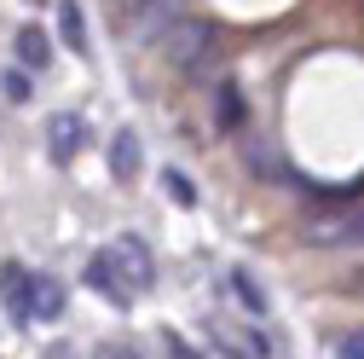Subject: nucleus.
Masks as SVG:
<instances>
[{"mask_svg":"<svg viewBox=\"0 0 364 359\" xmlns=\"http://www.w3.org/2000/svg\"><path fill=\"white\" fill-rule=\"evenodd\" d=\"M312 249H364V203H324L301 220Z\"/></svg>","mask_w":364,"mask_h":359,"instance_id":"f257e3e1","label":"nucleus"},{"mask_svg":"<svg viewBox=\"0 0 364 359\" xmlns=\"http://www.w3.org/2000/svg\"><path fill=\"white\" fill-rule=\"evenodd\" d=\"M214 47V24L208 18H173L162 35H156V53L173 64V70H197Z\"/></svg>","mask_w":364,"mask_h":359,"instance_id":"f03ea898","label":"nucleus"},{"mask_svg":"<svg viewBox=\"0 0 364 359\" xmlns=\"http://www.w3.org/2000/svg\"><path fill=\"white\" fill-rule=\"evenodd\" d=\"M127 273H122V261H116V249H99L93 261H87V284H93L110 307H127L133 301V284H122Z\"/></svg>","mask_w":364,"mask_h":359,"instance_id":"7ed1b4c3","label":"nucleus"},{"mask_svg":"<svg viewBox=\"0 0 364 359\" xmlns=\"http://www.w3.org/2000/svg\"><path fill=\"white\" fill-rule=\"evenodd\" d=\"M116 261H122V273H127V284H133V296H139V290H151V284H156V261H151V249H145V238H133V232H122V238H116Z\"/></svg>","mask_w":364,"mask_h":359,"instance_id":"20e7f679","label":"nucleus"},{"mask_svg":"<svg viewBox=\"0 0 364 359\" xmlns=\"http://www.w3.org/2000/svg\"><path fill=\"white\" fill-rule=\"evenodd\" d=\"M47 140H53V145H47V151H53V162H70V157L87 145V122H81L75 110H58V116L47 122Z\"/></svg>","mask_w":364,"mask_h":359,"instance_id":"39448f33","label":"nucleus"},{"mask_svg":"<svg viewBox=\"0 0 364 359\" xmlns=\"http://www.w3.org/2000/svg\"><path fill=\"white\" fill-rule=\"evenodd\" d=\"M0 301H6L12 325H29V319H35V313H29V273H23L18 261L0 266Z\"/></svg>","mask_w":364,"mask_h":359,"instance_id":"423d86ee","label":"nucleus"},{"mask_svg":"<svg viewBox=\"0 0 364 359\" xmlns=\"http://www.w3.org/2000/svg\"><path fill=\"white\" fill-rule=\"evenodd\" d=\"M243 162H249L260 180H278V186H289V162H284L278 140H249V145H243Z\"/></svg>","mask_w":364,"mask_h":359,"instance_id":"0eeeda50","label":"nucleus"},{"mask_svg":"<svg viewBox=\"0 0 364 359\" xmlns=\"http://www.w3.org/2000/svg\"><path fill=\"white\" fill-rule=\"evenodd\" d=\"M12 47H18V70H29V76L53 64V35H47V29H35V24H23V29H18Z\"/></svg>","mask_w":364,"mask_h":359,"instance_id":"6e6552de","label":"nucleus"},{"mask_svg":"<svg viewBox=\"0 0 364 359\" xmlns=\"http://www.w3.org/2000/svg\"><path fill=\"white\" fill-rule=\"evenodd\" d=\"M29 313L35 319H58L64 313V284L47 273H29Z\"/></svg>","mask_w":364,"mask_h":359,"instance_id":"1a4fd4ad","label":"nucleus"},{"mask_svg":"<svg viewBox=\"0 0 364 359\" xmlns=\"http://www.w3.org/2000/svg\"><path fill=\"white\" fill-rule=\"evenodd\" d=\"M214 128L220 133H237L243 128V87L237 81H220L214 87Z\"/></svg>","mask_w":364,"mask_h":359,"instance_id":"9d476101","label":"nucleus"},{"mask_svg":"<svg viewBox=\"0 0 364 359\" xmlns=\"http://www.w3.org/2000/svg\"><path fill=\"white\" fill-rule=\"evenodd\" d=\"M110 174L116 180H133V174H139V133H116V140H110Z\"/></svg>","mask_w":364,"mask_h":359,"instance_id":"9b49d317","label":"nucleus"},{"mask_svg":"<svg viewBox=\"0 0 364 359\" xmlns=\"http://www.w3.org/2000/svg\"><path fill=\"white\" fill-rule=\"evenodd\" d=\"M58 35H64V47L87 53V12L75 6V0H58Z\"/></svg>","mask_w":364,"mask_h":359,"instance_id":"f8f14e48","label":"nucleus"},{"mask_svg":"<svg viewBox=\"0 0 364 359\" xmlns=\"http://www.w3.org/2000/svg\"><path fill=\"white\" fill-rule=\"evenodd\" d=\"M162 192H168L179 209H197V186H191V174H179V168H162Z\"/></svg>","mask_w":364,"mask_h":359,"instance_id":"ddd939ff","label":"nucleus"},{"mask_svg":"<svg viewBox=\"0 0 364 359\" xmlns=\"http://www.w3.org/2000/svg\"><path fill=\"white\" fill-rule=\"evenodd\" d=\"M232 296H237V301H243V307L255 313V319H260V313H266V290H260V284H255V279L243 273V266H237V273H232Z\"/></svg>","mask_w":364,"mask_h":359,"instance_id":"4468645a","label":"nucleus"},{"mask_svg":"<svg viewBox=\"0 0 364 359\" xmlns=\"http://www.w3.org/2000/svg\"><path fill=\"white\" fill-rule=\"evenodd\" d=\"M93 359H145V353L133 348V342H99V348H93Z\"/></svg>","mask_w":364,"mask_h":359,"instance_id":"2eb2a0df","label":"nucleus"},{"mask_svg":"<svg viewBox=\"0 0 364 359\" xmlns=\"http://www.w3.org/2000/svg\"><path fill=\"white\" fill-rule=\"evenodd\" d=\"M162 353H168V359H197V348H191L186 336H173V331H162Z\"/></svg>","mask_w":364,"mask_h":359,"instance_id":"dca6fc26","label":"nucleus"},{"mask_svg":"<svg viewBox=\"0 0 364 359\" xmlns=\"http://www.w3.org/2000/svg\"><path fill=\"white\" fill-rule=\"evenodd\" d=\"M6 99H12V105L29 99V76H23V70H6Z\"/></svg>","mask_w":364,"mask_h":359,"instance_id":"f3484780","label":"nucleus"},{"mask_svg":"<svg viewBox=\"0 0 364 359\" xmlns=\"http://www.w3.org/2000/svg\"><path fill=\"white\" fill-rule=\"evenodd\" d=\"M156 6V0H116V18H127V24H139L145 12Z\"/></svg>","mask_w":364,"mask_h":359,"instance_id":"a211bd4d","label":"nucleus"},{"mask_svg":"<svg viewBox=\"0 0 364 359\" xmlns=\"http://www.w3.org/2000/svg\"><path fill=\"white\" fill-rule=\"evenodd\" d=\"M336 359H364V331L341 336V342H336Z\"/></svg>","mask_w":364,"mask_h":359,"instance_id":"6ab92c4d","label":"nucleus"}]
</instances>
